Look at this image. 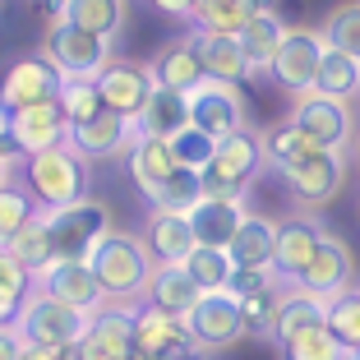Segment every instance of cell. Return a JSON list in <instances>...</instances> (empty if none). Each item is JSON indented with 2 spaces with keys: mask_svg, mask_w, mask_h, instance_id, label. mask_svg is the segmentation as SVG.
I'll list each match as a JSON object with an SVG mask.
<instances>
[{
  "mask_svg": "<svg viewBox=\"0 0 360 360\" xmlns=\"http://www.w3.org/2000/svg\"><path fill=\"white\" fill-rule=\"evenodd\" d=\"M0 14H5V0H0Z\"/></svg>",
  "mask_w": 360,
  "mask_h": 360,
  "instance_id": "cell-55",
  "label": "cell"
},
{
  "mask_svg": "<svg viewBox=\"0 0 360 360\" xmlns=\"http://www.w3.org/2000/svg\"><path fill=\"white\" fill-rule=\"evenodd\" d=\"M125 162H129V176H134V185L143 190V199H148L162 180L176 171V158H171L167 139H143V134H134V143L125 148Z\"/></svg>",
  "mask_w": 360,
  "mask_h": 360,
  "instance_id": "cell-30",
  "label": "cell"
},
{
  "mask_svg": "<svg viewBox=\"0 0 360 360\" xmlns=\"http://www.w3.org/2000/svg\"><path fill=\"white\" fill-rule=\"evenodd\" d=\"M286 125L300 129V134L309 139V148H319V153H338V158H347V148H351V111H347V102L305 93V97H296Z\"/></svg>",
  "mask_w": 360,
  "mask_h": 360,
  "instance_id": "cell-8",
  "label": "cell"
},
{
  "mask_svg": "<svg viewBox=\"0 0 360 360\" xmlns=\"http://www.w3.org/2000/svg\"><path fill=\"white\" fill-rule=\"evenodd\" d=\"M88 268H93L97 286H102V300L106 305H120V309H134L143 300V286H148V273H153V259L143 250V240L129 231H111L93 245L88 255Z\"/></svg>",
  "mask_w": 360,
  "mask_h": 360,
  "instance_id": "cell-1",
  "label": "cell"
},
{
  "mask_svg": "<svg viewBox=\"0 0 360 360\" xmlns=\"http://www.w3.org/2000/svg\"><path fill=\"white\" fill-rule=\"evenodd\" d=\"M19 360H65V351H56V347H23Z\"/></svg>",
  "mask_w": 360,
  "mask_h": 360,
  "instance_id": "cell-49",
  "label": "cell"
},
{
  "mask_svg": "<svg viewBox=\"0 0 360 360\" xmlns=\"http://www.w3.org/2000/svg\"><path fill=\"white\" fill-rule=\"evenodd\" d=\"M28 5H32V14L46 19V23H60L65 19V0H28Z\"/></svg>",
  "mask_w": 360,
  "mask_h": 360,
  "instance_id": "cell-47",
  "label": "cell"
},
{
  "mask_svg": "<svg viewBox=\"0 0 360 360\" xmlns=\"http://www.w3.org/2000/svg\"><path fill=\"white\" fill-rule=\"evenodd\" d=\"M314 32L323 37V46H333V51L351 56V60L360 65V0H342V5H333Z\"/></svg>",
  "mask_w": 360,
  "mask_h": 360,
  "instance_id": "cell-34",
  "label": "cell"
},
{
  "mask_svg": "<svg viewBox=\"0 0 360 360\" xmlns=\"http://www.w3.org/2000/svg\"><path fill=\"white\" fill-rule=\"evenodd\" d=\"M190 129L208 134L212 143L226 139V134H236V129H245L240 93L226 88V84H208V79H203V84L190 93Z\"/></svg>",
  "mask_w": 360,
  "mask_h": 360,
  "instance_id": "cell-15",
  "label": "cell"
},
{
  "mask_svg": "<svg viewBox=\"0 0 360 360\" xmlns=\"http://www.w3.org/2000/svg\"><path fill=\"white\" fill-rule=\"evenodd\" d=\"M277 347H282V360H342V356H347V351L338 347V338H333L323 323L291 333V338L277 342Z\"/></svg>",
  "mask_w": 360,
  "mask_h": 360,
  "instance_id": "cell-40",
  "label": "cell"
},
{
  "mask_svg": "<svg viewBox=\"0 0 360 360\" xmlns=\"http://www.w3.org/2000/svg\"><path fill=\"white\" fill-rule=\"evenodd\" d=\"M277 296H282V282L268 286V291H255V296H240V319H245V338L250 333H264L273 338V314H277Z\"/></svg>",
  "mask_w": 360,
  "mask_h": 360,
  "instance_id": "cell-43",
  "label": "cell"
},
{
  "mask_svg": "<svg viewBox=\"0 0 360 360\" xmlns=\"http://www.w3.org/2000/svg\"><path fill=\"white\" fill-rule=\"evenodd\" d=\"M46 217V236H51V264H88L93 245L111 231V208L102 199H79L70 208L42 212Z\"/></svg>",
  "mask_w": 360,
  "mask_h": 360,
  "instance_id": "cell-4",
  "label": "cell"
},
{
  "mask_svg": "<svg viewBox=\"0 0 360 360\" xmlns=\"http://www.w3.org/2000/svg\"><path fill=\"white\" fill-rule=\"evenodd\" d=\"M5 250H10V255L19 259L32 277L46 273V268H51V236H46V217H42V212H37V217H28V222L14 231V240L5 245Z\"/></svg>",
  "mask_w": 360,
  "mask_h": 360,
  "instance_id": "cell-36",
  "label": "cell"
},
{
  "mask_svg": "<svg viewBox=\"0 0 360 360\" xmlns=\"http://www.w3.org/2000/svg\"><path fill=\"white\" fill-rule=\"evenodd\" d=\"M282 37H286V23L277 19L273 10H259L255 19L236 32V42H240V51H245V65H250V75H268V65H273Z\"/></svg>",
  "mask_w": 360,
  "mask_h": 360,
  "instance_id": "cell-29",
  "label": "cell"
},
{
  "mask_svg": "<svg viewBox=\"0 0 360 360\" xmlns=\"http://www.w3.org/2000/svg\"><path fill=\"white\" fill-rule=\"evenodd\" d=\"M314 323H323V300L305 296V291H296V286H282V296H277V314H273V338L286 342L291 333L314 328Z\"/></svg>",
  "mask_w": 360,
  "mask_h": 360,
  "instance_id": "cell-33",
  "label": "cell"
},
{
  "mask_svg": "<svg viewBox=\"0 0 360 360\" xmlns=\"http://www.w3.org/2000/svg\"><path fill=\"white\" fill-rule=\"evenodd\" d=\"M282 180L305 208H323V203L338 199L342 180H347V158H338V153H309L305 162L286 167Z\"/></svg>",
  "mask_w": 360,
  "mask_h": 360,
  "instance_id": "cell-14",
  "label": "cell"
},
{
  "mask_svg": "<svg viewBox=\"0 0 360 360\" xmlns=\"http://www.w3.org/2000/svg\"><path fill=\"white\" fill-rule=\"evenodd\" d=\"M259 10H268V0H190V23H194V32H226V37H236Z\"/></svg>",
  "mask_w": 360,
  "mask_h": 360,
  "instance_id": "cell-28",
  "label": "cell"
},
{
  "mask_svg": "<svg viewBox=\"0 0 360 360\" xmlns=\"http://www.w3.org/2000/svg\"><path fill=\"white\" fill-rule=\"evenodd\" d=\"M351 277H356V255H351V245L338 240V236H323L314 250V259H309V268L296 277V291H305V296L314 300H333L338 291H347Z\"/></svg>",
  "mask_w": 360,
  "mask_h": 360,
  "instance_id": "cell-13",
  "label": "cell"
},
{
  "mask_svg": "<svg viewBox=\"0 0 360 360\" xmlns=\"http://www.w3.org/2000/svg\"><path fill=\"white\" fill-rule=\"evenodd\" d=\"M264 171V143L255 129H236V134L217 139L208 167L199 171L203 194L208 199H245V190L255 185V176Z\"/></svg>",
  "mask_w": 360,
  "mask_h": 360,
  "instance_id": "cell-3",
  "label": "cell"
},
{
  "mask_svg": "<svg viewBox=\"0 0 360 360\" xmlns=\"http://www.w3.org/2000/svg\"><path fill=\"white\" fill-rule=\"evenodd\" d=\"M264 162H273L277 171H286V167H296V162H305L309 153H319V148H309V139L300 134V129H291V125H277V129H268L264 139Z\"/></svg>",
  "mask_w": 360,
  "mask_h": 360,
  "instance_id": "cell-42",
  "label": "cell"
},
{
  "mask_svg": "<svg viewBox=\"0 0 360 360\" xmlns=\"http://www.w3.org/2000/svg\"><path fill=\"white\" fill-rule=\"evenodd\" d=\"M185 277H190L199 291H226V277H231V259L226 250H208V245H194L190 255L180 259Z\"/></svg>",
  "mask_w": 360,
  "mask_h": 360,
  "instance_id": "cell-39",
  "label": "cell"
},
{
  "mask_svg": "<svg viewBox=\"0 0 360 360\" xmlns=\"http://www.w3.org/2000/svg\"><path fill=\"white\" fill-rule=\"evenodd\" d=\"M153 360H203V351H194V347H180V351H167V356H153Z\"/></svg>",
  "mask_w": 360,
  "mask_h": 360,
  "instance_id": "cell-51",
  "label": "cell"
},
{
  "mask_svg": "<svg viewBox=\"0 0 360 360\" xmlns=\"http://www.w3.org/2000/svg\"><path fill=\"white\" fill-rule=\"evenodd\" d=\"M0 134H5V116H0Z\"/></svg>",
  "mask_w": 360,
  "mask_h": 360,
  "instance_id": "cell-54",
  "label": "cell"
},
{
  "mask_svg": "<svg viewBox=\"0 0 360 360\" xmlns=\"http://www.w3.org/2000/svg\"><path fill=\"white\" fill-rule=\"evenodd\" d=\"M240 217H245V199H208V194L185 212L194 245H208V250H226Z\"/></svg>",
  "mask_w": 360,
  "mask_h": 360,
  "instance_id": "cell-23",
  "label": "cell"
},
{
  "mask_svg": "<svg viewBox=\"0 0 360 360\" xmlns=\"http://www.w3.org/2000/svg\"><path fill=\"white\" fill-rule=\"evenodd\" d=\"M190 37H194V56H199L208 84L240 88L250 79V65H245V51L236 37H226V32H194V28H190Z\"/></svg>",
  "mask_w": 360,
  "mask_h": 360,
  "instance_id": "cell-21",
  "label": "cell"
},
{
  "mask_svg": "<svg viewBox=\"0 0 360 360\" xmlns=\"http://www.w3.org/2000/svg\"><path fill=\"white\" fill-rule=\"evenodd\" d=\"M56 102H60V111H65V125H79V120H88L93 111H102V102H97V93H93V79H65Z\"/></svg>",
  "mask_w": 360,
  "mask_h": 360,
  "instance_id": "cell-45",
  "label": "cell"
},
{
  "mask_svg": "<svg viewBox=\"0 0 360 360\" xmlns=\"http://www.w3.org/2000/svg\"><path fill=\"white\" fill-rule=\"evenodd\" d=\"M84 323H88V314L60 305V300H51L46 291L32 286L28 296H23V305H19L14 333H19L23 347H56V351H65V347H75V342H79Z\"/></svg>",
  "mask_w": 360,
  "mask_h": 360,
  "instance_id": "cell-5",
  "label": "cell"
},
{
  "mask_svg": "<svg viewBox=\"0 0 360 360\" xmlns=\"http://www.w3.org/2000/svg\"><path fill=\"white\" fill-rule=\"evenodd\" d=\"M129 338H134V360H153V356H167V351L194 347L180 319L162 314V309L143 305V300L129 309Z\"/></svg>",
  "mask_w": 360,
  "mask_h": 360,
  "instance_id": "cell-19",
  "label": "cell"
},
{
  "mask_svg": "<svg viewBox=\"0 0 360 360\" xmlns=\"http://www.w3.org/2000/svg\"><path fill=\"white\" fill-rule=\"evenodd\" d=\"M60 84H65V79L56 75V65L46 60L42 51L0 60V116L23 111V106L56 102V97H60Z\"/></svg>",
  "mask_w": 360,
  "mask_h": 360,
  "instance_id": "cell-6",
  "label": "cell"
},
{
  "mask_svg": "<svg viewBox=\"0 0 360 360\" xmlns=\"http://www.w3.org/2000/svg\"><path fill=\"white\" fill-rule=\"evenodd\" d=\"M162 14H176V19H190V0H153Z\"/></svg>",
  "mask_w": 360,
  "mask_h": 360,
  "instance_id": "cell-50",
  "label": "cell"
},
{
  "mask_svg": "<svg viewBox=\"0 0 360 360\" xmlns=\"http://www.w3.org/2000/svg\"><path fill=\"white\" fill-rule=\"evenodd\" d=\"M273 240H277L273 217L245 212L236 236H231V245H226V259H231V268H273Z\"/></svg>",
  "mask_w": 360,
  "mask_h": 360,
  "instance_id": "cell-25",
  "label": "cell"
},
{
  "mask_svg": "<svg viewBox=\"0 0 360 360\" xmlns=\"http://www.w3.org/2000/svg\"><path fill=\"white\" fill-rule=\"evenodd\" d=\"M323 236H328V231H323L314 217H286V222H277L273 273L282 277V282H296V277L309 268V259H314V250H319Z\"/></svg>",
  "mask_w": 360,
  "mask_h": 360,
  "instance_id": "cell-20",
  "label": "cell"
},
{
  "mask_svg": "<svg viewBox=\"0 0 360 360\" xmlns=\"http://www.w3.org/2000/svg\"><path fill=\"white\" fill-rule=\"evenodd\" d=\"M32 286L46 291L51 300H60V305L79 309V314H97V309L106 305L102 286H97V277H93V268H88V264H51L46 273L32 277Z\"/></svg>",
  "mask_w": 360,
  "mask_h": 360,
  "instance_id": "cell-18",
  "label": "cell"
},
{
  "mask_svg": "<svg viewBox=\"0 0 360 360\" xmlns=\"http://www.w3.org/2000/svg\"><path fill=\"white\" fill-rule=\"evenodd\" d=\"M65 129L70 125H65L60 102L23 106V111H10V116H5V134H10V143L19 148V158H32V153L65 143Z\"/></svg>",
  "mask_w": 360,
  "mask_h": 360,
  "instance_id": "cell-17",
  "label": "cell"
},
{
  "mask_svg": "<svg viewBox=\"0 0 360 360\" xmlns=\"http://www.w3.org/2000/svg\"><path fill=\"white\" fill-rule=\"evenodd\" d=\"M309 93L333 97V102H347V97H356V93H360V65L351 60V56L323 46V56H319V70H314V88H309Z\"/></svg>",
  "mask_w": 360,
  "mask_h": 360,
  "instance_id": "cell-31",
  "label": "cell"
},
{
  "mask_svg": "<svg viewBox=\"0 0 360 360\" xmlns=\"http://www.w3.org/2000/svg\"><path fill=\"white\" fill-rule=\"evenodd\" d=\"M23 356V342L14 328H0V360H19Z\"/></svg>",
  "mask_w": 360,
  "mask_h": 360,
  "instance_id": "cell-48",
  "label": "cell"
},
{
  "mask_svg": "<svg viewBox=\"0 0 360 360\" xmlns=\"http://www.w3.org/2000/svg\"><path fill=\"white\" fill-rule=\"evenodd\" d=\"M268 286H277V273L273 268H231V277H226V296H255V291H268Z\"/></svg>",
  "mask_w": 360,
  "mask_h": 360,
  "instance_id": "cell-46",
  "label": "cell"
},
{
  "mask_svg": "<svg viewBox=\"0 0 360 360\" xmlns=\"http://www.w3.org/2000/svg\"><path fill=\"white\" fill-rule=\"evenodd\" d=\"M42 56L56 65V75L60 79H97L106 65L116 60L111 56V42L93 37V32L75 28V23H51L42 37Z\"/></svg>",
  "mask_w": 360,
  "mask_h": 360,
  "instance_id": "cell-7",
  "label": "cell"
},
{
  "mask_svg": "<svg viewBox=\"0 0 360 360\" xmlns=\"http://www.w3.org/2000/svg\"><path fill=\"white\" fill-rule=\"evenodd\" d=\"M37 203H32V194L23 190L19 180H5V185H0V250H5V245L14 240V231H19L23 222H28V217H37Z\"/></svg>",
  "mask_w": 360,
  "mask_h": 360,
  "instance_id": "cell-41",
  "label": "cell"
},
{
  "mask_svg": "<svg viewBox=\"0 0 360 360\" xmlns=\"http://www.w3.org/2000/svg\"><path fill=\"white\" fill-rule=\"evenodd\" d=\"M185 125H190V97L185 93H167V88H153L148 102H143V111H139V120H134V134L171 139Z\"/></svg>",
  "mask_w": 360,
  "mask_h": 360,
  "instance_id": "cell-27",
  "label": "cell"
},
{
  "mask_svg": "<svg viewBox=\"0 0 360 360\" xmlns=\"http://www.w3.org/2000/svg\"><path fill=\"white\" fill-rule=\"evenodd\" d=\"M65 360H134V338H129V309L102 305L88 314L75 347H65Z\"/></svg>",
  "mask_w": 360,
  "mask_h": 360,
  "instance_id": "cell-10",
  "label": "cell"
},
{
  "mask_svg": "<svg viewBox=\"0 0 360 360\" xmlns=\"http://www.w3.org/2000/svg\"><path fill=\"white\" fill-rule=\"evenodd\" d=\"M342 360H360V347H356V351H347V356H342Z\"/></svg>",
  "mask_w": 360,
  "mask_h": 360,
  "instance_id": "cell-53",
  "label": "cell"
},
{
  "mask_svg": "<svg viewBox=\"0 0 360 360\" xmlns=\"http://www.w3.org/2000/svg\"><path fill=\"white\" fill-rule=\"evenodd\" d=\"M139 240H143V250H148L153 264H180V259L194 250V236H190L185 212H153Z\"/></svg>",
  "mask_w": 360,
  "mask_h": 360,
  "instance_id": "cell-26",
  "label": "cell"
},
{
  "mask_svg": "<svg viewBox=\"0 0 360 360\" xmlns=\"http://www.w3.org/2000/svg\"><path fill=\"white\" fill-rule=\"evenodd\" d=\"M148 75H153V88L185 93V97L203 84V65H199V56H194V37H190V32H185V37H176V42H167L158 56H153V60H148Z\"/></svg>",
  "mask_w": 360,
  "mask_h": 360,
  "instance_id": "cell-22",
  "label": "cell"
},
{
  "mask_svg": "<svg viewBox=\"0 0 360 360\" xmlns=\"http://www.w3.org/2000/svg\"><path fill=\"white\" fill-rule=\"evenodd\" d=\"M199 296H203V291L185 277L180 264H153L148 286H143V305L162 309V314H171V319H185Z\"/></svg>",
  "mask_w": 360,
  "mask_h": 360,
  "instance_id": "cell-24",
  "label": "cell"
},
{
  "mask_svg": "<svg viewBox=\"0 0 360 360\" xmlns=\"http://www.w3.org/2000/svg\"><path fill=\"white\" fill-rule=\"evenodd\" d=\"M180 323H185V333H190L194 351H226V347H236V342L245 338L240 305H236V296H226V291H203Z\"/></svg>",
  "mask_w": 360,
  "mask_h": 360,
  "instance_id": "cell-9",
  "label": "cell"
},
{
  "mask_svg": "<svg viewBox=\"0 0 360 360\" xmlns=\"http://www.w3.org/2000/svg\"><path fill=\"white\" fill-rule=\"evenodd\" d=\"M319 56H323V37H319L314 28H286V37H282V46H277L273 65H268V79H273L282 93L305 97L309 88H314Z\"/></svg>",
  "mask_w": 360,
  "mask_h": 360,
  "instance_id": "cell-11",
  "label": "cell"
},
{
  "mask_svg": "<svg viewBox=\"0 0 360 360\" xmlns=\"http://www.w3.org/2000/svg\"><path fill=\"white\" fill-rule=\"evenodd\" d=\"M167 148H171V158H176V167H185V171H203L217 143H212L208 134H199V129L185 125L180 134H171V139H167Z\"/></svg>",
  "mask_w": 360,
  "mask_h": 360,
  "instance_id": "cell-44",
  "label": "cell"
},
{
  "mask_svg": "<svg viewBox=\"0 0 360 360\" xmlns=\"http://www.w3.org/2000/svg\"><path fill=\"white\" fill-rule=\"evenodd\" d=\"M65 23L111 42L125 23V0H65Z\"/></svg>",
  "mask_w": 360,
  "mask_h": 360,
  "instance_id": "cell-32",
  "label": "cell"
},
{
  "mask_svg": "<svg viewBox=\"0 0 360 360\" xmlns=\"http://www.w3.org/2000/svg\"><path fill=\"white\" fill-rule=\"evenodd\" d=\"M28 291H32V273L10 255V250H0V328H14L19 305H23Z\"/></svg>",
  "mask_w": 360,
  "mask_h": 360,
  "instance_id": "cell-38",
  "label": "cell"
},
{
  "mask_svg": "<svg viewBox=\"0 0 360 360\" xmlns=\"http://www.w3.org/2000/svg\"><path fill=\"white\" fill-rule=\"evenodd\" d=\"M14 167H19V162H10L5 153H0V185H5V180H14Z\"/></svg>",
  "mask_w": 360,
  "mask_h": 360,
  "instance_id": "cell-52",
  "label": "cell"
},
{
  "mask_svg": "<svg viewBox=\"0 0 360 360\" xmlns=\"http://www.w3.org/2000/svg\"><path fill=\"white\" fill-rule=\"evenodd\" d=\"M323 328L338 338L342 351L360 347V286H347L333 300H323Z\"/></svg>",
  "mask_w": 360,
  "mask_h": 360,
  "instance_id": "cell-35",
  "label": "cell"
},
{
  "mask_svg": "<svg viewBox=\"0 0 360 360\" xmlns=\"http://www.w3.org/2000/svg\"><path fill=\"white\" fill-rule=\"evenodd\" d=\"M65 143L79 153L84 162H106V158H120V153L134 143V125L120 116H111V111H93L88 120H79V125L65 129Z\"/></svg>",
  "mask_w": 360,
  "mask_h": 360,
  "instance_id": "cell-16",
  "label": "cell"
},
{
  "mask_svg": "<svg viewBox=\"0 0 360 360\" xmlns=\"http://www.w3.org/2000/svg\"><path fill=\"white\" fill-rule=\"evenodd\" d=\"M19 185L32 194V203L42 212H56V208H70L88 194V162L79 158L70 143H56V148H42L32 158L19 162Z\"/></svg>",
  "mask_w": 360,
  "mask_h": 360,
  "instance_id": "cell-2",
  "label": "cell"
},
{
  "mask_svg": "<svg viewBox=\"0 0 360 360\" xmlns=\"http://www.w3.org/2000/svg\"><path fill=\"white\" fill-rule=\"evenodd\" d=\"M199 199H203V180H199V171H185V167H176L158 190L148 194L153 212H190Z\"/></svg>",
  "mask_w": 360,
  "mask_h": 360,
  "instance_id": "cell-37",
  "label": "cell"
},
{
  "mask_svg": "<svg viewBox=\"0 0 360 360\" xmlns=\"http://www.w3.org/2000/svg\"><path fill=\"white\" fill-rule=\"evenodd\" d=\"M93 93H97V102H102L111 116H120V120L134 125L139 111H143V102H148V93H153V75H148V65L111 60L102 75L93 79Z\"/></svg>",
  "mask_w": 360,
  "mask_h": 360,
  "instance_id": "cell-12",
  "label": "cell"
}]
</instances>
